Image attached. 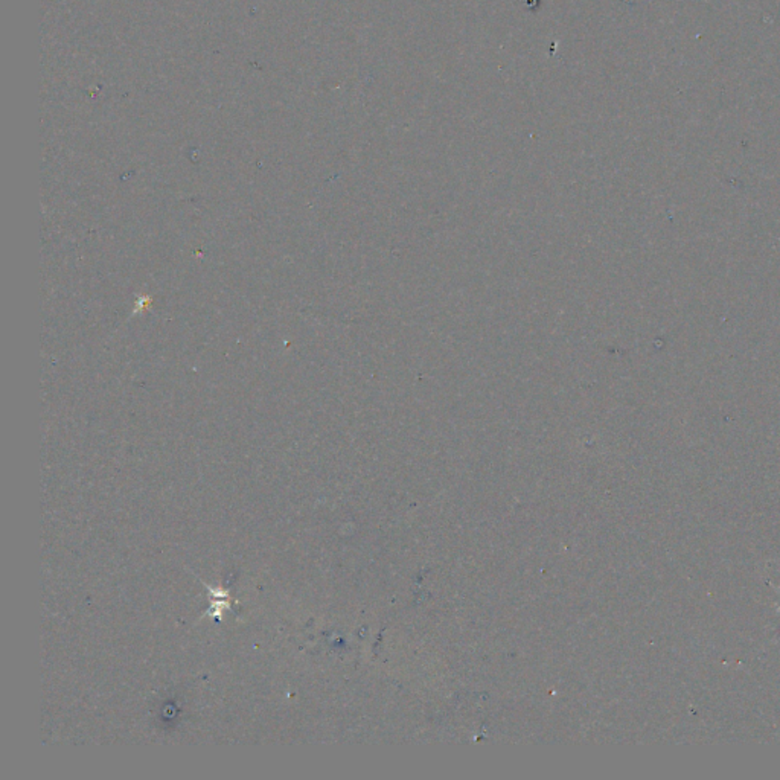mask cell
I'll return each instance as SVG.
<instances>
[{
    "mask_svg": "<svg viewBox=\"0 0 780 780\" xmlns=\"http://www.w3.org/2000/svg\"><path fill=\"white\" fill-rule=\"evenodd\" d=\"M772 587H773V588H774V590H776V591H777V593H779V596H780V588H777V587H776V586H772Z\"/></svg>",
    "mask_w": 780,
    "mask_h": 780,
    "instance_id": "1",
    "label": "cell"
}]
</instances>
